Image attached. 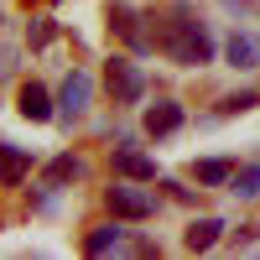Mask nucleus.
I'll return each instance as SVG.
<instances>
[{
	"label": "nucleus",
	"mask_w": 260,
	"mask_h": 260,
	"mask_svg": "<svg viewBox=\"0 0 260 260\" xmlns=\"http://www.w3.org/2000/svg\"><path fill=\"white\" fill-rule=\"evenodd\" d=\"M156 47H161L172 62H182V68H203V62H213V31H208L203 16H192L187 6H177V11L161 21Z\"/></svg>",
	"instance_id": "f257e3e1"
},
{
	"label": "nucleus",
	"mask_w": 260,
	"mask_h": 260,
	"mask_svg": "<svg viewBox=\"0 0 260 260\" xmlns=\"http://www.w3.org/2000/svg\"><path fill=\"white\" fill-rule=\"evenodd\" d=\"M104 89H110L115 104H141V99H146V73H141V62H130L125 52H115L110 62H104Z\"/></svg>",
	"instance_id": "f03ea898"
},
{
	"label": "nucleus",
	"mask_w": 260,
	"mask_h": 260,
	"mask_svg": "<svg viewBox=\"0 0 260 260\" xmlns=\"http://www.w3.org/2000/svg\"><path fill=\"white\" fill-rule=\"evenodd\" d=\"M104 203H110V213L115 219H151V213H156V192H146L136 177H125V182H115L110 192H104Z\"/></svg>",
	"instance_id": "7ed1b4c3"
},
{
	"label": "nucleus",
	"mask_w": 260,
	"mask_h": 260,
	"mask_svg": "<svg viewBox=\"0 0 260 260\" xmlns=\"http://www.w3.org/2000/svg\"><path fill=\"white\" fill-rule=\"evenodd\" d=\"M89 94H94V78L89 73H68V78H62V120H78L83 110H89Z\"/></svg>",
	"instance_id": "20e7f679"
},
{
	"label": "nucleus",
	"mask_w": 260,
	"mask_h": 260,
	"mask_svg": "<svg viewBox=\"0 0 260 260\" xmlns=\"http://www.w3.org/2000/svg\"><path fill=\"white\" fill-rule=\"evenodd\" d=\"M172 130H182V104L177 99H156L146 110V136L161 141V136H172Z\"/></svg>",
	"instance_id": "39448f33"
},
{
	"label": "nucleus",
	"mask_w": 260,
	"mask_h": 260,
	"mask_svg": "<svg viewBox=\"0 0 260 260\" xmlns=\"http://www.w3.org/2000/svg\"><path fill=\"white\" fill-rule=\"evenodd\" d=\"M110 167L120 172V177H136V182H151V177H156V161H151L146 151H136V146H115Z\"/></svg>",
	"instance_id": "423d86ee"
},
{
	"label": "nucleus",
	"mask_w": 260,
	"mask_h": 260,
	"mask_svg": "<svg viewBox=\"0 0 260 260\" xmlns=\"http://www.w3.org/2000/svg\"><path fill=\"white\" fill-rule=\"evenodd\" d=\"M16 110H21V115H26V120H37V125L57 115V110H52V94H47V89H42V83H37V78H31V83H21V94H16Z\"/></svg>",
	"instance_id": "0eeeda50"
},
{
	"label": "nucleus",
	"mask_w": 260,
	"mask_h": 260,
	"mask_svg": "<svg viewBox=\"0 0 260 260\" xmlns=\"http://www.w3.org/2000/svg\"><path fill=\"white\" fill-rule=\"evenodd\" d=\"M110 31H115L120 42H130L136 52H141L146 42H151V37H146V26H141V16L130 11V6H110Z\"/></svg>",
	"instance_id": "6e6552de"
},
{
	"label": "nucleus",
	"mask_w": 260,
	"mask_h": 260,
	"mask_svg": "<svg viewBox=\"0 0 260 260\" xmlns=\"http://www.w3.org/2000/svg\"><path fill=\"white\" fill-rule=\"evenodd\" d=\"M31 172V151L26 146H0V187H21V177Z\"/></svg>",
	"instance_id": "1a4fd4ad"
},
{
	"label": "nucleus",
	"mask_w": 260,
	"mask_h": 260,
	"mask_svg": "<svg viewBox=\"0 0 260 260\" xmlns=\"http://www.w3.org/2000/svg\"><path fill=\"white\" fill-rule=\"evenodd\" d=\"M219 234H224V224H219V219H192V224H187V234H182V245L198 255V250H213V245H219Z\"/></svg>",
	"instance_id": "9d476101"
},
{
	"label": "nucleus",
	"mask_w": 260,
	"mask_h": 260,
	"mask_svg": "<svg viewBox=\"0 0 260 260\" xmlns=\"http://www.w3.org/2000/svg\"><path fill=\"white\" fill-rule=\"evenodd\" d=\"M192 177H198L203 187H224L234 177V161L229 156H203V161H192Z\"/></svg>",
	"instance_id": "9b49d317"
},
{
	"label": "nucleus",
	"mask_w": 260,
	"mask_h": 260,
	"mask_svg": "<svg viewBox=\"0 0 260 260\" xmlns=\"http://www.w3.org/2000/svg\"><path fill=\"white\" fill-rule=\"evenodd\" d=\"M120 245H125V229H120V219H110V224L89 229V240H83V250H89V255H110V250H120Z\"/></svg>",
	"instance_id": "f8f14e48"
},
{
	"label": "nucleus",
	"mask_w": 260,
	"mask_h": 260,
	"mask_svg": "<svg viewBox=\"0 0 260 260\" xmlns=\"http://www.w3.org/2000/svg\"><path fill=\"white\" fill-rule=\"evenodd\" d=\"M224 57H229V62H234V68H250V62H255V57H260V42H255V37H250V31H234V37H229V42H224Z\"/></svg>",
	"instance_id": "ddd939ff"
},
{
	"label": "nucleus",
	"mask_w": 260,
	"mask_h": 260,
	"mask_svg": "<svg viewBox=\"0 0 260 260\" xmlns=\"http://www.w3.org/2000/svg\"><path fill=\"white\" fill-rule=\"evenodd\" d=\"M229 192H234V198H260V167H234Z\"/></svg>",
	"instance_id": "4468645a"
},
{
	"label": "nucleus",
	"mask_w": 260,
	"mask_h": 260,
	"mask_svg": "<svg viewBox=\"0 0 260 260\" xmlns=\"http://www.w3.org/2000/svg\"><path fill=\"white\" fill-rule=\"evenodd\" d=\"M73 177H83V161L73 156V151H68V156H57V161L47 167V187H62V182H73Z\"/></svg>",
	"instance_id": "2eb2a0df"
},
{
	"label": "nucleus",
	"mask_w": 260,
	"mask_h": 260,
	"mask_svg": "<svg viewBox=\"0 0 260 260\" xmlns=\"http://www.w3.org/2000/svg\"><path fill=\"white\" fill-rule=\"evenodd\" d=\"M255 104H260V99H255L250 89H240V94H229V99H224V115H240V110H255Z\"/></svg>",
	"instance_id": "dca6fc26"
},
{
	"label": "nucleus",
	"mask_w": 260,
	"mask_h": 260,
	"mask_svg": "<svg viewBox=\"0 0 260 260\" xmlns=\"http://www.w3.org/2000/svg\"><path fill=\"white\" fill-rule=\"evenodd\" d=\"M26 37H31V47H47V42H52V21H37Z\"/></svg>",
	"instance_id": "f3484780"
}]
</instances>
